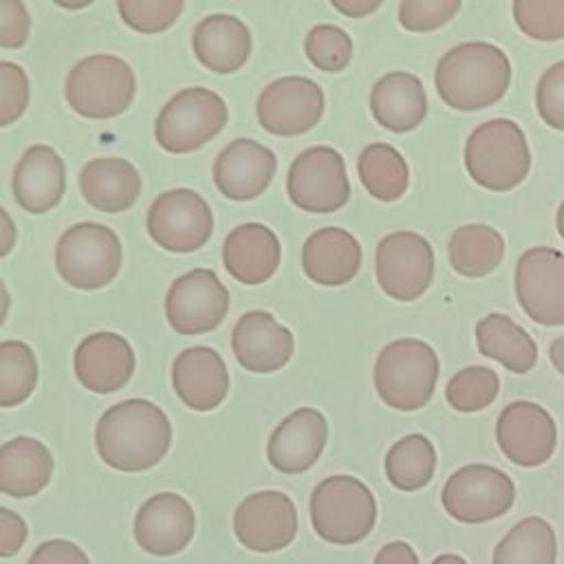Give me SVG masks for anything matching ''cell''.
I'll return each mask as SVG.
<instances>
[{
	"instance_id": "obj_1",
	"label": "cell",
	"mask_w": 564,
	"mask_h": 564,
	"mask_svg": "<svg viewBox=\"0 0 564 564\" xmlns=\"http://www.w3.org/2000/svg\"><path fill=\"white\" fill-rule=\"evenodd\" d=\"M170 443V419L148 399H126L110 405L95 427L99 458L119 471H145L159 465Z\"/></svg>"
},
{
	"instance_id": "obj_2",
	"label": "cell",
	"mask_w": 564,
	"mask_h": 564,
	"mask_svg": "<svg viewBox=\"0 0 564 564\" xmlns=\"http://www.w3.org/2000/svg\"><path fill=\"white\" fill-rule=\"evenodd\" d=\"M434 84L449 108L482 110L505 97L511 84V62L491 42H463L438 59Z\"/></svg>"
},
{
	"instance_id": "obj_3",
	"label": "cell",
	"mask_w": 564,
	"mask_h": 564,
	"mask_svg": "<svg viewBox=\"0 0 564 564\" xmlns=\"http://www.w3.org/2000/svg\"><path fill=\"white\" fill-rule=\"evenodd\" d=\"M465 167L485 189L518 187L531 170V150L522 128L511 119H489L476 126L465 141Z\"/></svg>"
},
{
	"instance_id": "obj_4",
	"label": "cell",
	"mask_w": 564,
	"mask_h": 564,
	"mask_svg": "<svg viewBox=\"0 0 564 564\" xmlns=\"http://www.w3.org/2000/svg\"><path fill=\"white\" fill-rule=\"evenodd\" d=\"M436 379L438 357L423 339H394L377 355L375 388L379 399L392 410L414 412L423 408L434 394Z\"/></svg>"
},
{
	"instance_id": "obj_5",
	"label": "cell",
	"mask_w": 564,
	"mask_h": 564,
	"mask_svg": "<svg viewBox=\"0 0 564 564\" xmlns=\"http://www.w3.org/2000/svg\"><path fill=\"white\" fill-rule=\"evenodd\" d=\"M315 533L330 544H357L370 535L377 522V502L368 485L355 476L324 478L308 500Z\"/></svg>"
},
{
	"instance_id": "obj_6",
	"label": "cell",
	"mask_w": 564,
	"mask_h": 564,
	"mask_svg": "<svg viewBox=\"0 0 564 564\" xmlns=\"http://www.w3.org/2000/svg\"><path fill=\"white\" fill-rule=\"evenodd\" d=\"M137 93L130 64L117 55L82 57L66 77L68 106L88 119H112L128 110Z\"/></svg>"
},
{
	"instance_id": "obj_7",
	"label": "cell",
	"mask_w": 564,
	"mask_h": 564,
	"mask_svg": "<svg viewBox=\"0 0 564 564\" xmlns=\"http://www.w3.org/2000/svg\"><path fill=\"white\" fill-rule=\"evenodd\" d=\"M121 240L99 223H77L68 227L55 247V267L59 278L84 291L110 284L121 269Z\"/></svg>"
},
{
	"instance_id": "obj_8",
	"label": "cell",
	"mask_w": 564,
	"mask_h": 564,
	"mask_svg": "<svg viewBox=\"0 0 564 564\" xmlns=\"http://www.w3.org/2000/svg\"><path fill=\"white\" fill-rule=\"evenodd\" d=\"M225 99L209 88H185L176 93L154 121L159 145L172 154H185L203 148L227 123Z\"/></svg>"
},
{
	"instance_id": "obj_9",
	"label": "cell",
	"mask_w": 564,
	"mask_h": 564,
	"mask_svg": "<svg viewBox=\"0 0 564 564\" xmlns=\"http://www.w3.org/2000/svg\"><path fill=\"white\" fill-rule=\"evenodd\" d=\"M516 500L513 480L498 467L471 463L458 467L445 482L443 509L463 524H480L505 516Z\"/></svg>"
},
{
	"instance_id": "obj_10",
	"label": "cell",
	"mask_w": 564,
	"mask_h": 564,
	"mask_svg": "<svg viewBox=\"0 0 564 564\" xmlns=\"http://www.w3.org/2000/svg\"><path fill=\"white\" fill-rule=\"evenodd\" d=\"M286 192L295 207L311 214H333L350 198L346 163L335 148L313 145L300 152L286 174Z\"/></svg>"
},
{
	"instance_id": "obj_11",
	"label": "cell",
	"mask_w": 564,
	"mask_h": 564,
	"mask_svg": "<svg viewBox=\"0 0 564 564\" xmlns=\"http://www.w3.org/2000/svg\"><path fill=\"white\" fill-rule=\"evenodd\" d=\"M150 238L172 253L200 249L214 231L209 203L194 189L176 187L159 194L145 216Z\"/></svg>"
},
{
	"instance_id": "obj_12",
	"label": "cell",
	"mask_w": 564,
	"mask_h": 564,
	"mask_svg": "<svg viewBox=\"0 0 564 564\" xmlns=\"http://www.w3.org/2000/svg\"><path fill=\"white\" fill-rule=\"evenodd\" d=\"M375 273L381 291L399 302L421 297L434 278V249L416 231H394L375 251Z\"/></svg>"
},
{
	"instance_id": "obj_13",
	"label": "cell",
	"mask_w": 564,
	"mask_h": 564,
	"mask_svg": "<svg viewBox=\"0 0 564 564\" xmlns=\"http://www.w3.org/2000/svg\"><path fill=\"white\" fill-rule=\"evenodd\" d=\"M229 311V291L212 269L178 275L165 295V317L178 335H203L220 326Z\"/></svg>"
},
{
	"instance_id": "obj_14",
	"label": "cell",
	"mask_w": 564,
	"mask_h": 564,
	"mask_svg": "<svg viewBox=\"0 0 564 564\" xmlns=\"http://www.w3.org/2000/svg\"><path fill=\"white\" fill-rule=\"evenodd\" d=\"M516 297L540 326L564 324V253L551 247L527 249L516 264Z\"/></svg>"
},
{
	"instance_id": "obj_15",
	"label": "cell",
	"mask_w": 564,
	"mask_h": 564,
	"mask_svg": "<svg viewBox=\"0 0 564 564\" xmlns=\"http://www.w3.org/2000/svg\"><path fill=\"white\" fill-rule=\"evenodd\" d=\"M258 123L278 137H297L315 128L324 115V93L317 82L289 75L262 88L256 101Z\"/></svg>"
},
{
	"instance_id": "obj_16",
	"label": "cell",
	"mask_w": 564,
	"mask_h": 564,
	"mask_svg": "<svg viewBox=\"0 0 564 564\" xmlns=\"http://www.w3.org/2000/svg\"><path fill=\"white\" fill-rule=\"evenodd\" d=\"M234 533L249 551H280L289 546L297 533V509L282 491H256L238 505L234 513Z\"/></svg>"
},
{
	"instance_id": "obj_17",
	"label": "cell",
	"mask_w": 564,
	"mask_h": 564,
	"mask_svg": "<svg viewBox=\"0 0 564 564\" xmlns=\"http://www.w3.org/2000/svg\"><path fill=\"white\" fill-rule=\"evenodd\" d=\"M496 441L502 454L518 467H540L555 452L557 427L542 405L513 401L498 414Z\"/></svg>"
},
{
	"instance_id": "obj_18",
	"label": "cell",
	"mask_w": 564,
	"mask_h": 564,
	"mask_svg": "<svg viewBox=\"0 0 564 564\" xmlns=\"http://www.w3.org/2000/svg\"><path fill=\"white\" fill-rule=\"evenodd\" d=\"M196 518L192 505L174 491H161L148 498L134 516L137 544L156 557L181 553L194 538Z\"/></svg>"
},
{
	"instance_id": "obj_19",
	"label": "cell",
	"mask_w": 564,
	"mask_h": 564,
	"mask_svg": "<svg viewBox=\"0 0 564 564\" xmlns=\"http://www.w3.org/2000/svg\"><path fill=\"white\" fill-rule=\"evenodd\" d=\"M77 381L97 394L121 390L134 372V350L126 337L99 330L86 335L73 357Z\"/></svg>"
},
{
	"instance_id": "obj_20",
	"label": "cell",
	"mask_w": 564,
	"mask_h": 564,
	"mask_svg": "<svg viewBox=\"0 0 564 564\" xmlns=\"http://www.w3.org/2000/svg\"><path fill=\"white\" fill-rule=\"evenodd\" d=\"M275 167L273 150L253 139H234L214 161V183L229 200H251L269 187Z\"/></svg>"
},
{
	"instance_id": "obj_21",
	"label": "cell",
	"mask_w": 564,
	"mask_h": 564,
	"mask_svg": "<svg viewBox=\"0 0 564 564\" xmlns=\"http://www.w3.org/2000/svg\"><path fill=\"white\" fill-rule=\"evenodd\" d=\"M326 441V416L315 408H297L269 436L267 458L282 474H302L317 463Z\"/></svg>"
},
{
	"instance_id": "obj_22",
	"label": "cell",
	"mask_w": 564,
	"mask_h": 564,
	"mask_svg": "<svg viewBox=\"0 0 564 564\" xmlns=\"http://www.w3.org/2000/svg\"><path fill=\"white\" fill-rule=\"evenodd\" d=\"M231 348L236 361L249 372H275L293 355L295 341L269 311H247L234 326Z\"/></svg>"
},
{
	"instance_id": "obj_23",
	"label": "cell",
	"mask_w": 564,
	"mask_h": 564,
	"mask_svg": "<svg viewBox=\"0 0 564 564\" xmlns=\"http://www.w3.org/2000/svg\"><path fill=\"white\" fill-rule=\"evenodd\" d=\"M172 386L187 408L209 412L225 401L229 372L214 348L192 346L176 355L172 364Z\"/></svg>"
},
{
	"instance_id": "obj_24",
	"label": "cell",
	"mask_w": 564,
	"mask_h": 564,
	"mask_svg": "<svg viewBox=\"0 0 564 564\" xmlns=\"http://www.w3.org/2000/svg\"><path fill=\"white\" fill-rule=\"evenodd\" d=\"M18 205L29 214L51 212L64 196L66 167L51 145H31L18 161L11 178Z\"/></svg>"
},
{
	"instance_id": "obj_25",
	"label": "cell",
	"mask_w": 564,
	"mask_h": 564,
	"mask_svg": "<svg viewBox=\"0 0 564 564\" xmlns=\"http://www.w3.org/2000/svg\"><path fill=\"white\" fill-rule=\"evenodd\" d=\"M280 240L262 223H245L231 229L223 242V264L240 284L267 282L280 264Z\"/></svg>"
},
{
	"instance_id": "obj_26",
	"label": "cell",
	"mask_w": 564,
	"mask_h": 564,
	"mask_svg": "<svg viewBox=\"0 0 564 564\" xmlns=\"http://www.w3.org/2000/svg\"><path fill=\"white\" fill-rule=\"evenodd\" d=\"M361 267V247L357 238L341 227L313 231L302 247V269L308 280L322 286H341L350 282Z\"/></svg>"
},
{
	"instance_id": "obj_27",
	"label": "cell",
	"mask_w": 564,
	"mask_h": 564,
	"mask_svg": "<svg viewBox=\"0 0 564 564\" xmlns=\"http://www.w3.org/2000/svg\"><path fill=\"white\" fill-rule=\"evenodd\" d=\"M370 112L375 121L390 132L419 128L427 115L423 82L405 70L383 75L370 90Z\"/></svg>"
},
{
	"instance_id": "obj_28",
	"label": "cell",
	"mask_w": 564,
	"mask_h": 564,
	"mask_svg": "<svg viewBox=\"0 0 564 564\" xmlns=\"http://www.w3.org/2000/svg\"><path fill=\"white\" fill-rule=\"evenodd\" d=\"M79 192L97 212L119 214L130 209L141 194L137 167L121 156L93 159L79 172Z\"/></svg>"
},
{
	"instance_id": "obj_29",
	"label": "cell",
	"mask_w": 564,
	"mask_h": 564,
	"mask_svg": "<svg viewBox=\"0 0 564 564\" xmlns=\"http://www.w3.org/2000/svg\"><path fill=\"white\" fill-rule=\"evenodd\" d=\"M196 59L220 75L236 73L251 53V33L247 24L227 13L203 18L192 35Z\"/></svg>"
},
{
	"instance_id": "obj_30",
	"label": "cell",
	"mask_w": 564,
	"mask_h": 564,
	"mask_svg": "<svg viewBox=\"0 0 564 564\" xmlns=\"http://www.w3.org/2000/svg\"><path fill=\"white\" fill-rule=\"evenodd\" d=\"M53 476L51 449L31 436H15L0 445V494L31 498L40 494Z\"/></svg>"
},
{
	"instance_id": "obj_31",
	"label": "cell",
	"mask_w": 564,
	"mask_h": 564,
	"mask_svg": "<svg viewBox=\"0 0 564 564\" xmlns=\"http://www.w3.org/2000/svg\"><path fill=\"white\" fill-rule=\"evenodd\" d=\"M476 344L480 355L500 361L516 375H524L538 364L533 337L502 313H489L476 324Z\"/></svg>"
},
{
	"instance_id": "obj_32",
	"label": "cell",
	"mask_w": 564,
	"mask_h": 564,
	"mask_svg": "<svg viewBox=\"0 0 564 564\" xmlns=\"http://www.w3.org/2000/svg\"><path fill=\"white\" fill-rule=\"evenodd\" d=\"M449 264L465 278L489 275L505 258V238L498 229L474 223L458 227L447 245Z\"/></svg>"
},
{
	"instance_id": "obj_33",
	"label": "cell",
	"mask_w": 564,
	"mask_h": 564,
	"mask_svg": "<svg viewBox=\"0 0 564 564\" xmlns=\"http://www.w3.org/2000/svg\"><path fill=\"white\" fill-rule=\"evenodd\" d=\"M555 557L557 538L553 527L538 516H529L496 544L491 564H555Z\"/></svg>"
},
{
	"instance_id": "obj_34",
	"label": "cell",
	"mask_w": 564,
	"mask_h": 564,
	"mask_svg": "<svg viewBox=\"0 0 564 564\" xmlns=\"http://www.w3.org/2000/svg\"><path fill=\"white\" fill-rule=\"evenodd\" d=\"M357 172L366 192L383 203L399 200L410 183L405 159L388 143L366 145L359 154Z\"/></svg>"
},
{
	"instance_id": "obj_35",
	"label": "cell",
	"mask_w": 564,
	"mask_h": 564,
	"mask_svg": "<svg viewBox=\"0 0 564 564\" xmlns=\"http://www.w3.org/2000/svg\"><path fill=\"white\" fill-rule=\"evenodd\" d=\"M383 467L392 487L416 491L425 487L436 471V449L427 436L408 434L388 449Z\"/></svg>"
},
{
	"instance_id": "obj_36",
	"label": "cell",
	"mask_w": 564,
	"mask_h": 564,
	"mask_svg": "<svg viewBox=\"0 0 564 564\" xmlns=\"http://www.w3.org/2000/svg\"><path fill=\"white\" fill-rule=\"evenodd\" d=\"M37 383V359L20 339L0 344V408L24 403Z\"/></svg>"
},
{
	"instance_id": "obj_37",
	"label": "cell",
	"mask_w": 564,
	"mask_h": 564,
	"mask_svg": "<svg viewBox=\"0 0 564 564\" xmlns=\"http://www.w3.org/2000/svg\"><path fill=\"white\" fill-rule=\"evenodd\" d=\"M500 392V377L487 366H467L445 386L447 403L458 412H478L494 403Z\"/></svg>"
},
{
	"instance_id": "obj_38",
	"label": "cell",
	"mask_w": 564,
	"mask_h": 564,
	"mask_svg": "<svg viewBox=\"0 0 564 564\" xmlns=\"http://www.w3.org/2000/svg\"><path fill=\"white\" fill-rule=\"evenodd\" d=\"M513 20L524 35L538 42L562 40L564 0H516Z\"/></svg>"
},
{
	"instance_id": "obj_39",
	"label": "cell",
	"mask_w": 564,
	"mask_h": 564,
	"mask_svg": "<svg viewBox=\"0 0 564 564\" xmlns=\"http://www.w3.org/2000/svg\"><path fill=\"white\" fill-rule=\"evenodd\" d=\"M304 53L324 73H339L350 64L352 40L335 24H317L304 40Z\"/></svg>"
},
{
	"instance_id": "obj_40",
	"label": "cell",
	"mask_w": 564,
	"mask_h": 564,
	"mask_svg": "<svg viewBox=\"0 0 564 564\" xmlns=\"http://www.w3.org/2000/svg\"><path fill=\"white\" fill-rule=\"evenodd\" d=\"M121 20L139 33H161L170 29L181 11V0H117Z\"/></svg>"
},
{
	"instance_id": "obj_41",
	"label": "cell",
	"mask_w": 564,
	"mask_h": 564,
	"mask_svg": "<svg viewBox=\"0 0 564 564\" xmlns=\"http://www.w3.org/2000/svg\"><path fill=\"white\" fill-rule=\"evenodd\" d=\"M460 11V0H403L399 22L414 33H427L447 24Z\"/></svg>"
},
{
	"instance_id": "obj_42",
	"label": "cell",
	"mask_w": 564,
	"mask_h": 564,
	"mask_svg": "<svg viewBox=\"0 0 564 564\" xmlns=\"http://www.w3.org/2000/svg\"><path fill=\"white\" fill-rule=\"evenodd\" d=\"M31 88L26 73L13 64L0 59V128L15 123L29 106Z\"/></svg>"
},
{
	"instance_id": "obj_43",
	"label": "cell",
	"mask_w": 564,
	"mask_h": 564,
	"mask_svg": "<svg viewBox=\"0 0 564 564\" xmlns=\"http://www.w3.org/2000/svg\"><path fill=\"white\" fill-rule=\"evenodd\" d=\"M535 108L546 126L564 132V59L540 75L535 86Z\"/></svg>"
},
{
	"instance_id": "obj_44",
	"label": "cell",
	"mask_w": 564,
	"mask_h": 564,
	"mask_svg": "<svg viewBox=\"0 0 564 564\" xmlns=\"http://www.w3.org/2000/svg\"><path fill=\"white\" fill-rule=\"evenodd\" d=\"M31 18L20 0H0V46L20 48L26 44Z\"/></svg>"
},
{
	"instance_id": "obj_45",
	"label": "cell",
	"mask_w": 564,
	"mask_h": 564,
	"mask_svg": "<svg viewBox=\"0 0 564 564\" xmlns=\"http://www.w3.org/2000/svg\"><path fill=\"white\" fill-rule=\"evenodd\" d=\"M26 564H90V560L68 540H46L31 553Z\"/></svg>"
},
{
	"instance_id": "obj_46",
	"label": "cell",
	"mask_w": 564,
	"mask_h": 564,
	"mask_svg": "<svg viewBox=\"0 0 564 564\" xmlns=\"http://www.w3.org/2000/svg\"><path fill=\"white\" fill-rule=\"evenodd\" d=\"M29 535V527L20 513L0 505V557L15 555Z\"/></svg>"
},
{
	"instance_id": "obj_47",
	"label": "cell",
	"mask_w": 564,
	"mask_h": 564,
	"mask_svg": "<svg viewBox=\"0 0 564 564\" xmlns=\"http://www.w3.org/2000/svg\"><path fill=\"white\" fill-rule=\"evenodd\" d=\"M372 564H419L416 551L408 542H388L379 549Z\"/></svg>"
},
{
	"instance_id": "obj_48",
	"label": "cell",
	"mask_w": 564,
	"mask_h": 564,
	"mask_svg": "<svg viewBox=\"0 0 564 564\" xmlns=\"http://www.w3.org/2000/svg\"><path fill=\"white\" fill-rule=\"evenodd\" d=\"M330 4L348 18H364L377 11L381 7V0H333Z\"/></svg>"
},
{
	"instance_id": "obj_49",
	"label": "cell",
	"mask_w": 564,
	"mask_h": 564,
	"mask_svg": "<svg viewBox=\"0 0 564 564\" xmlns=\"http://www.w3.org/2000/svg\"><path fill=\"white\" fill-rule=\"evenodd\" d=\"M13 247H15V225L9 212L0 205V258L9 256Z\"/></svg>"
},
{
	"instance_id": "obj_50",
	"label": "cell",
	"mask_w": 564,
	"mask_h": 564,
	"mask_svg": "<svg viewBox=\"0 0 564 564\" xmlns=\"http://www.w3.org/2000/svg\"><path fill=\"white\" fill-rule=\"evenodd\" d=\"M549 359L555 366V370L564 377V337H555L549 346Z\"/></svg>"
},
{
	"instance_id": "obj_51",
	"label": "cell",
	"mask_w": 564,
	"mask_h": 564,
	"mask_svg": "<svg viewBox=\"0 0 564 564\" xmlns=\"http://www.w3.org/2000/svg\"><path fill=\"white\" fill-rule=\"evenodd\" d=\"M9 306H11V297H9L7 284H4L2 278H0V326L4 324V319H7V315H9Z\"/></svg>"
},
{
	"instance_id": "obj_52",
	"label": "cell",
	"mask_w": 564,
	"mask_h": 564,
	"mask_svg": "<svg viewBox=\"0 0 564 564\" xmlns=\"http://www.w3.org/2000/svg\"><path fill=\"white\" fill-rule=\"evenodd\" d=\"M432 564H467L460 555H454V553H443V555H436L432 560Z\"/></svg>"
},
{
	"instance_id": "obj_53",
	"label": "cell",
	"mask_w": 564,
	"mask_h": 564,
	"mask_svg": "<svg viewBox=\"0 0 564 564\" xmlns=\"http://www.w3.org/2000/svg\"><path fill=\"white\" fill-rule=\"evenodd\" d=\"M555 225H557V234L564 238V200L560 203L557 207V214H555Z\"/></svg>"
},
{
	"instance_id": "obj_54",
	"label": "cell",
	"mask_w": 564,
	"mask_h": 564,
	"mask_svg": "<svg viewBox=\"0 0 564 564\" xmlns=\"http://www.w3.org/2000/svg\"><path fill=\"white\" fill-rule=\"evenodd\" d=\"M55 4H57V7H64V9H82V7H88L90 2H88V0H84V2H73V4H64L62 0H57Z\"/></svg>"
}]
</instances>
